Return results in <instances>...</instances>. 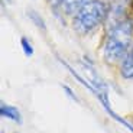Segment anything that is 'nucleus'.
<instances>
[{"instance_id":"7","label":"nucleus","mask_w":133,"mask_h":133,"mask_svg":"<svg viewBox=\"0 0 133 133\" xmlns=\"http://www.w3.org/2000/svg\"><path fill=\"white\" fill-rule=\"evenodd\" d=\"M62 2L64 0H45V4L54 15H57L59 12L61 6H62Z\"/></svg>"},{"instance_id":"8","label":"nucleus","mask_w":133,"mask_h":133,"mask_svg":"<svg viewBox=\"0 0 133 133\" xmlns=\"http://www.w3.org/2000/svg\"><path fill=\"white\" fill-rule=\"evenodd\" d=\"M62 90L65 91L66 96L70 97L71 100H74V101H77V103H80V98H78V97H77V94L72 91V88H70V87L66 85V84H62Z\"/></svg>"},{"instance_id":"9","label":"nucleus","mask_w":133,"mask_h":133,"mask_svg":"<svg viewBox=\"0 0 133 133\" xmlns=\"http://www.w3.org/2000/svg\"><path fill=\"white\" fill-rule=\"evenodd\" d=\"M6 2H7V3H12V0H6Z\"/></svg>"},{"instance_id":"5","label":"nucleus","mask_w":133,"mask_h":133,"mask_svg":"<svg viewBox=\"0 0 133 133\" xmlns=\"http://www.w3.org/2000/svg\"><path fill=\"white\" fill-rule=\"evenodd\" d=\"M26 16L39 30L46 32V23H45V19L39 15V12H36V10H33V9H28L26 10Z\"/></svg>"},{"instance_id":"4","label":"nucleus","mask_w":133,"mask_h":133,"mask_svg":"<svg viewBox=\"0 0 133 133\" xmlns=\"http://www.w3.org/2000/svg\"><path fill=\"white\" fill-rule=\"evenodd\" d=\"M0 116L3 117V119L12 120V122H15L17 124L23 123V116L20 113V110L15 106H10V104L4 103V101L0 104Z\"/></svg>"},{"instance_id":"1","label":"nucleus","mask_w":133,"mask_h":133,"mask_svg":"<svg viewBox=\"0 0 133 133\" xmlns=\"http://www.w3.org/2000/svg\"><path fill=\"white\" fill-rule=\"evenodd\" d=\"M107 15H109L107 0H93L81 7L70 19L68 23L77 36L87 38L96 33L97 30H103Z\"/></svg>"},{"instance_id":"3","label":"nucleus","mask_w":133,"mask_h":133,"mask_svg":"<svg viewBox=\"0 0 133 133\" xmlns=\"http://www.w3.org/2000/svg\"><path fill=\"white\" fill-rule=\"evenodd\" d=\"M117 70H119V74L123 80H127V81L133 80V46L126 54V57L120 62Z\"/></svg>"},{"instance_id":"2","label":"nucleus","mask_w":133,"mask_h":133,"mask_svg":"<svg viewBox=\"0 0 133 133\" xmlns=\"http://www.w3.org/2000/svg\"><path fill=\"white\" fill-rule=\"evenodd\" d=\"M90 2H93V0H64L59 12H58L57 15H54V16L59 17L61 20H64V22L68 23L71 17H72L81 7H84L87 3H90Z\"/></svg>"},{"instance_id":"6","label":"nucleus","mask_w":133,"mask_h":133,"mask_svg":"<svg viewBox=\"0 0 133 133\" xmlns=\"http://www.w3.org/2000/svg\"><path fill=\"white\" fill-rule=\"evenodd\" d=\"M20 46H22V51H23V54L26 55L28 58H30L33 54H35L33 45H32V42H30L29 38H26V36H22V38H20Z\"/></svg>"}]
</instances>
